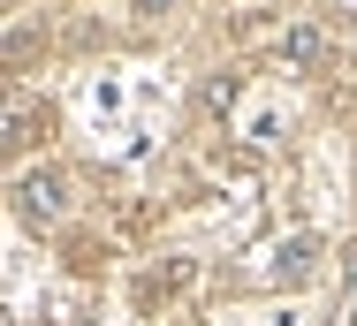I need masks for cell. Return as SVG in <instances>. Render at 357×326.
Instances as JSON below:
<instances>
[{"instance_id": "cell-1", "label": "cell", "mask_w": 357, "mask_h": 326, "mask_svg": "<svg viewBox=\"0 0 357 326\" xmlns=\"http://www.w3.org/2000/svg\"><path fill=\"white\" fill-rule=\"evenodd\" d=\"M46 130H54V114H46L38 99H0V160L31 152V144H38Z\"/></svg>"}, {"instance_id": "cell-2", "label": "cell", "mask_w": 357, "mask_h": 326, "mask_svg": "<svg viewBox=\"0 0 357 326\" xmlns=\"http://www.w3.org/2000/svg\"><path fill=\"white\" fill-rule=\"evenodd\" d=\"M15 197H23V220H31V228H54V220L69 212V183H61V175H31Z\"/></svg>"}, {"instance_id": "cell-3", "label": "cell", "mask_w": 357, "mask_h": 326, "mask_svg": "<svg viewBox=\"0 0 357 326\" xmlns=\"http://www.w3.org/2000/svg\"><path fill=\"white\" fill-rule=\"evenodd\" d=\"M289 61H296V68H319V61H327V38H319L312 23H304V31H289Z\"/></svg>"}, {"instance_id": "cell-4", "label": "cell", "mask_w": 357, "mask_h": 326, "mask_svg": "<svg viewBox=\"0 0 357 326\" xmlns=\"http://www.w3.org/2000/svg\"><path fill=\"white\" fill-rule=\"evenodd\" d=\"M312 235H296V243H282V265H274V281H304V265H312Z\"/></svg>"}, {"instance_id": "cell-5", "label": "cell", "mask_w": 357, "mask_h": 326, "mask_svg": "<svg viewBox=\"0 0 357 326\" xmlns=\"http://www.w3.org/2000/svg\"><path fill=\"white\" fill-rule=\"evenodd\" d=\"M342 311H350V319H357V243H350V251H342Z\"/></svg>"}, {"instance_id": "cell-6", "label": "cell", "mask_w": 357, "mask_h": 326, "mask_svg": "<svg viewBox=\"0 0 357 326\" xmlns=\"http://www.w3.org/2000/svg\"><path fill=\"white\" fill-rule=\"evenodd\" d=\"M137 8H144V15H167V8H175V0H137Z\"/></svg>"}]
</instances>
